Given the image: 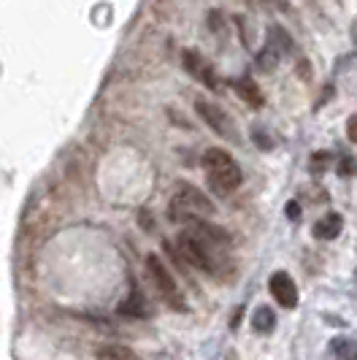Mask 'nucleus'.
I'll return each instance as SVG.
<instances>
[{
  "label": "nucleus",
  "mask_w": 357,
  "mask_h": 360,
  "mask_svg": "<svg viewBox=\"0 0 357 360\" xmlns=\"http://www.w3.org/2000/svg\"><path fill=\"white\" fill-rule=\"evenodd\" d=\"M222 241H216L212 236L200 233L195 228H187L181 231L176 238V252L178 257L193 266L197 271H206V274H216V271L225 266V255H222Z\"/></svg>",
  "instance_id": "1"
},
{
  "label": "nucleus",
  "mask_w": 357,
  "mask_h": 360,
  "mask_svg": "<svg viewBox=\"0 0 357 360\" xmlns=\"http://www.w3.org/2000/svg\"><path fill=\"white\" fill-rule=\"evenodd\" d=\"M203 168H206V179H209L216 195H231L233 190L241 187V179H244L241 168H238V162L233 160V155L228 149H219V146L206 149Z\"/></svg>",
  "instance_id": "2"
},
{
  "label": "nucleus",
  "mask_w": 357,
  "mask_h": 360,
  "mask_svg": "<svg viewBox=\"0 0 357 360\" xmlns=\"http://www.w3.org/2000/svg\"><path fill=\"white\" fill-rule=\"evenodd\" d=\"M209 214H214V203L197 187L187 184V181H178L171 206H168V217L176 222H190V219H206Z\"/></svg>",
  "instance_id": "3"
},
{
  "label": "nucleus",
  "mask_w": 357,
  "mask_h": 360,
  "mask_svg": "<svg viewBox=\"0 0 357 360\" xmlns=\"http://www.w3.org/2000/svg\"><path fill=\"white\" fill-rule=\"evenodd\" d=\"M146 271H149V276H152L155 288L160 290L162 298H165V301H168L174 309L184 311V309H187V304H184V298H181V292H178L176 279H174V274L168 271V266L162 263L157 255H149V257H146Z\"/></svg>",
  "instance_id": "4"
},
{
  "label": "nucleus",
  "mask_w": 357,
  "mask_h": 360,
  "mask_svg": "<svg viewBox=\"0 0 357 360\" xmlns=\"http://www.w3.org/2000/svg\"><path fill=\"white\" fill-rule=\"evenodd\" d=\"M195 111H197V117L212 127L216 136H222V139H228V141H238V125H235V120H233L222 106H216V103L206 101V98H197Z\"/></svg>",
  "instance_id": "5"
},
{
  "label": "nucleus",
  "mask_w": 357,
  "mask_h": 360,
  "mask_svg": "<svg viewBox=\"0 0 357 360\" xmlns=\"http://www.w3.org/2000/svg\"><path fill=\"white\" fill-rule=\"evenodd\" d=\"M181 63H184V71L190 73L195 82H200L203 87H209V90H219V87H222L216 68L200 52H195V49H187V52L181 54Z\"/></svg>",
  "instance_id": "6"
},
{
  "label": "nucleus",
  "mask_w": 357,
  "mask_h": 360,
  "mask_svg": "<svg viewBox=\"0 0 357 360\" xmlns=\"http://www.w3.org/2000/svg\"><path fill=\"white\" fill-rule=\"evenodd\" d=\"M268 290L273 295V301L285 309H295L298 307V288L292 282V276L287 271H276L271 279H268Z\"/></svg>",
  "instance_id": "7"
},
{
  "label": "nucleus",
  "mask_w": 357,
  "mask_h": 360,
  "mask_svg": "<svg viewBox=\"0 0 357 360\" xmlns=\"http://www.w3.org/2000/svg\"><path fill=\"white\" fill-rule=\"evenodd\" d=\"M341 228H344V219H341V214H336V212H330V214H325L314 225V238H320V241H333L336 236L341 233Z\"/></svg>",
  "instance_id": "8"
},
{
  "label": "nucleus",
  "mask_w": 357,
  "mask_h": 360,
  "mask_svg": "<svg viewBox=\"0 0 357 360\" xmlns=\"http://www.w3.org/2000/svg\"><path fill=\"white\" fill-rule=\"evenodd\" d=\"M98 358L100 360H141L130 347H122V344H103L98 349Z\"/></svg>",
  "instance_id": "9"
},
{
  "label": "nucleus",
  "mask_w": 357,
  "mask_h": 360,
  "mask_svg": "<svg viewBox=\"0 0 357 360\" xmlns=\"http://www.w3.org/2000/svg\"><path fill=\"white\" fill-rule=\"evenodd\" d=\"M330 349H333L336 360H357V342L349 339V336L333 339V342H330Z\"/></svg>",
  "instance_id": "10"
},
{
  "label": "nucleus",
  "mask_w": 357,
  "mask_h": 360,
  "mask_svg": "<svg viewBox=\"0 0 357 360\" xmlns=\"http://www.w3.org/2000/svg\"><path fill=\"white\" fill-rule=\"evenodd\" d=\"M273 325H276V314H273V309H268V307L254 309V314H252V328H254L257 333H271V330H273Z\"/></svg>",
  "instance_id": "11"
},
{
  "label": "nucleus",
  "mask_w": 357,
  "mask_h": 360,
  "mask_svg": "<svg viewBox=\"0 0 357 360\" xmlns=\"http://www.w3.org/2000/svg\"><path fill=\"white\" fill-rule=\"evenodd\" d=\"M235 92L249 103V106H263V95L257 90V84L252 79H238L235 82Z\"/></svg>",
  "instance_id": "12"
},
{
  "label": "nucleus",
  "mask_w": 357,
  "mask_h": 360,
  "mask_svg": "<svg viewBox=\"0 0 357 360\" xmlns=\"http://www.w3.org/2000/svg\"><path fill=\"white\" fill-rule=\"evenodd\" d=\"M146 311H149V309H146V304H143V298L138 290H133L130 298L119 307V314H125V317H146Z\"/></svg>",
  "instance_id": "13"
},
{
  "label": "nucleus",
  "mask_w": 357,
  "mask_h": 360,
  "mask_svg": "<svg viewBox=\"0 0 357 360\" xmlns=\"http://www.w3.org/2000/svg\"><path fill=\"white\" fill-rule=\"evenodd\" d=\"M339 174H341V176H355V174H357V160H355V158L344 155V158L339 160Z\"/></svg>",
  "instance_id": "14"
},
{
  "label": "nucleus",
  "mask_w": 357,
  "mask_h": 360,
  "mask_svg": "<svg viewBox=\"0 0 357 360\" xmlns=\"http://www.w3.org/2000/svg\"><path fill=\"white\" fill-rule=\"evenodd\" d=\"M327 162H330V155H327V152H317V155L311 158V171L320 174V171L327 168Z\"/></svg>",
  "instance_id": "15"
},
{
  "label": "nucleus",
  "mask_w": 357,
  "mask_h": 360,
  "mask_svg": "<svg viewBox=\"0 0 357 360\" xmlns=\"http://www.w3.org/2000/svg\"><path fill=\"white\" fill-rule=\"evenodd\" d=\"M346 136H349V141L357 146V114H352L349 122H346Z\"/></svg>",
  "instance_id": "16"
},
{
  "label": "nucleus",
  "mask_w": 357,
  "mask_h": 360,
  "mask_svg": "<svg viewBox=\"0 0 357 360\" xmlns=\"http://www.w3.org/2000/svg\"><path fill=\"white\" fill-rule=\"evenodd\" d=\"M263 6H271V8H279V11H290V0H257Z\"/></svg>",
  "instance_id": "17"
},
{
  "label": "nucleus",
  "mask_w": 357,
  "mask_h": 360,
  "mask_svg": "<svg viewBox=\"0 0 357 360\" xmlns=\"http://www.w3.org/2000/svg\"><path fill=\"white\" fill-rule=\"evenodd\" d=\"M287 217H290V219H298V217H301V206H298L295 200L287 203Z\"/></svg>",
  "instance_id": "18"
}]
</instances>
